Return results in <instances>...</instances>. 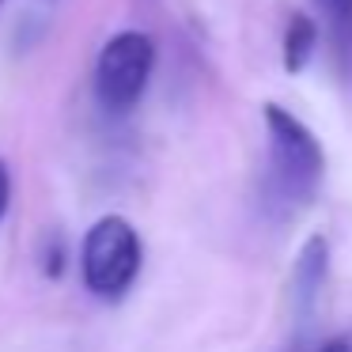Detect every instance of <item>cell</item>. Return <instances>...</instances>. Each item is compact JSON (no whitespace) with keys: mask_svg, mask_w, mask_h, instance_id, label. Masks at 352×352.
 <instances>
[{"mask_svg":"<svg viewBox=\"0 0 352 352\" xmlns=\"http://www.w3.org/2000/svg\"><path fill=\"white\" fill-rule=\"evenodd\" d=\"M269 140V167H265V208L276 220H296L303 208L314 205L326 178V152L322 140L299 122L280 102L261 107Z\"/></svg>","mask_w":352,"mask_h":352,"instance_id":"obj_1","label":"cell"},{"mask_svg":"<svg viewBox=\"0 0 352 352\" xmlns=\"http://www.w3.org/2000/svg\"><path fill=\"white\" fill-rule=\"evenodd\" d=\"M140 261H144V246L125 216H102L87 228L80 246V276L95 299L118 303L137 284Z\"/></svg>","mask_w":352,"mask_h":352,"instance_id":"obj_2","label":"cell"},{"mask_svg":"<svg viewBox=\"0 0 352 352\" xmlns=\"http://www.w3.org/2000/svg\"><path fill=\"white\" fill-rule=\"evenodd\" d=\"M155 42L144 31H118L95 61V99L107 114H129L148 91Z\"/></svg>","mask_w":352,"mask_h":352,"instance_id":"obj_3","label":"cell"},{"mask_svg":"<svg viewBox=\"0 0 352 352\" xmlns=\"http://www.w3.org/2000/svg\"><path fill=\"white\" fill-rule=\"evenodd\" d=\"M326 273H329V243L322 235H311L296 258V269H292V307H296L299 322H311L314 307L322 299Z\"/></svg>","mask_w":352,"mask_h":352,"instance_id":"obj_4","label":"cell"},{"mask_svg":"<svg viewBox=\"0 0 352 352\" xmlns=\"http://www.w3.org/2000/svg\"><path fill=\"white\" fill-rule=\"evenodd\" d=\"M326 23V42L333 69L344 84H352V0H314Z\"/></svg>","mask_w":352,"mask_h":352,"instance_id":"obj_5","label":"cell"},{"mask_svg":"<svg viewBox=\"0 0 352 352\" xmlns=\"http://www.w3.org/2000/svg\"><path fill=\"white\" fill-rule=\"evenodd\" d=\"M314 50H318V23L307 12H292L288 27H284V42H280V57H284V72L299 76L311 65Z\"/></svg>","mask_w":352,"mask_h":352,"instance_id":"obj_6","label":"cell"},{"mask_svg":"<svg viewBox=\"0 0 352 352\" xmlns=\"http://www.w3.org/2000/svg\"><path fill=\"white\" fill-rule=\"evenodd\" d=\"M8 205H12V175H8V163L0 160V220L8 216Z\"/></svg>","mask_w":352,"mask_h":352,"instance_id":"obj_7","label":"cell"},{"mask_svg":"<svg viewBox=\"0 0 352 352\" xmlns=\"http://www.w3.org/2000/svg\"><path fill=\"white\" fill-rule=\"evenodd\" d=\"M318 352H352V329H344V333H337V337H329L326 344H322Z\"/></svg>","mask_w":352,"mask_h":352,"instance_id":"obj_8","label":"cell"},{"mask_svg":"<svg viewBox=\"0 0 352 352\" xmlns=\"http://www.w3.org/2000/svg\"><path fill=\"white\" fill-rule=\"evenodd\" d=\"M0 4H4V0H0Z\"/></svg>","mask_w":352,"mask_h":352,"instance_id":"obj_9","label":"cell"}]
</instances>
